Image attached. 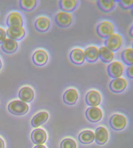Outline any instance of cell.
<instances>
[{"mask_svg": "<svg viewBox=\"0 0 133 148\" xmlns=\"http://www.w3.org/2000/svg\"><path fill=\"white\" fill-rule=\"evenodd\" d=\"M8 108L9 111L15 115L25 114L29 110V106L26 103L18 100L11 102Z\"/></svg>", "mask_w": 133, "mask_h": 148, "instance_id": "obj_1", "label": "cell"}, {"mask_svg": "<svg viewBox=\"0 0 133 148\" xmlns=\"http://www.w3.org/2000/svg\"><path fill=\"white\" fill-rule=\"evenodd\" d=\"M97 33L102 38H107L114 34V25L108 21H104L97 27Z\"/></svg>", "mask_w": 133, "mask_h": 148, "instance_id": "obj_2", "label": "cell"}, {"mask_svg": "<svg viewBox=\"0 0 133 148\" xmlns=\"http://www.w3.org/2000/svg\"><path fill=\"white\" fill-rule=\"evenodd\" d=\"M110 125L113 130L121 131L124 129L127 125L128 120L124 115L121 114H113L110 119Z\"/></svg>", "mask_w": 133, "mask_h": 148, "instance_id": "obj_3", "label": "cell"}, {"mask_svg": "<svg viewBox=\"0 0 133 148\" xmlns=\"http://www.w3.org/2000/svg\"><path fill=\"white\" fill-rule=\"evenodd\" d=\"M123 43V39L119 34H113L107 38L105 41V46L112 51H117L121 47Z\"/></svg>", "mask_w": 133, "mask_h": 148, "instance_id": "obj_4", "label": "cell"}, {"mask_svg": "<svg viewBox=\"0 0 133 148\" xmlns=\"http://www.w3.org/2000/svg\"><path fill=\"white\" fill-rule=\"evenodd\" d=\"M57 24L60 27L70 26L72 22V15L69 12L61 11L58 12L55 17Z\"/></svg>", "mask_w": 133, "mask_h": 148, "instance_id": "obj_5", "label": "cell"}, {"mask_svg": "<svg viewBox=\"0 0 133 148\" xmlns=\"http://www.w3.org/2000/svg\"><path fill=\"white\" fill-rule=\"evenodd\" d=\"M108 75L113 78H120L124 72V66L119 61H114L111 64H110L108 68Z\"/></svg>", "mask_w": 133, "mask_h": 148, "instance_id": "obj_6", "label": "cell"}, {"mask_svg": "<svg viewBox=\"0 0 133 148\" xmlns=\"http://www.w3.org/2000/svg\"><path fill=\"white\" fill-rule=\"evenodd\" d=\"M25 31L22 26L9 27L6 31V35L10 39L15 41L22 40L25 36Z\"/></svg>", "mask_w": 133, "mask_h": 148, "instance_id": "obj_7", "label": "cell"}, {"mask_svg": "<svg viewBox=\"0 0 133 148\" xmlns=\"http://www.w3.org/2000/svg\"><path fill=\"white\" fill-rule=\"evenodd\" d=\"M128 86V81L124 78H120L113 79L110 83L109 87L111 90L114 93H121Z\"/></svg>", "mask_w": 133, "mask_h": 148, "instance_id": "obj_8", "label": "cell"}, {"mask_svg": "<svg viewBox=\"0 0 133 148\" xmlns=\"http://www.w3.org/2000/svg\"><path fill=\"white\" fill-rule=\"evenodd\" d=\"M101 101V94L98 91L95 90L89 91L86 95V102L87 104L91 107H97L100 104Z\"/></svg>", "mask_w": 133, "mask_h": 148, "instance_id": "obj_9", "label": "cell"}, {"mask_svg": "<svg viewBox=\"0 0 133 148\" xmlns=\"http://www.w3.org/2000/svg\"><path fill=\"white\" fill-rule=\"evenodd\" d=\"M86 115L89 121L96 123L102 118L103 112L102 109L98 107H91L86 110Z\"/></svg>", "mask_w": 133, "mask_h": 148, "instance_id": "obj_10", "label": "cell"}, {"mask_svg": "<svg viewBox=\"0 0 133 148\" xmlns=\"http://www.w3.org/2000/svg\"><path fill=\"white\" fill-rule=\"evenodd\" d=\"M70 59L74 64L80 65L83 64L84 60H86L84 51L79 48L74 49L70 53Z\"/></svg>", "mask_w": 133, "mask_h": 148, "instance_id": "obj_11", "label": "cell"}, {"mask_svg": "<svg viewBox=\"0 0 133 148\" xmlns=\"http://www.w3.org/2000/svg\"><path fill=\"white\" fill-rule=\"evenodd\" d=\"M95 139L99 145L105 144L108 139V132L105 127H100L95 131Z\"/></svg>", "mask_w": 133, "mask_h": 148, "instance_id": "obj_12", "label": "cell"}, {"mask_svg": "<svg viewBox=\"0 0 133 148\" xmlns=\"http://www.w3.org/2000/svg\"><path fill=\"white\" fill-rule=\"evenodd\" d=\"M48 59V55L45 50L40 49L37 50L32 56V60L36 66H42L46 64Z\"/></svg>", "mask_w": 133, "mask_h": 148, "instance_id": "obj_13", "label": "cell"}, {"mask_svg": "<svg viewBox=\"0 0 133 148\" xmlns=\"http://www.w3.org/2000/svg\"><path fill=\"white\" fill-rule=\"evenodd\" d=\"M85 58L88 62H95L98 60L100 55L99 49L96 46H89L87 47L85 51Z\"/></svg>", "mask_w": 133, "mask_h": 148, "instance_id": "obj_14", "label": "cell"}, {"mask_svg": "<svg viewBox=\"0 0 133 148\" xmlns=\"http://www.w3.org/2000/svg\"><path fill=\"white\" fill-rule=\"evenodd\" d=\"M46 133L43 129L36 128L32 132L31 139L32 142L38 145H42L46 140Z\"/></svg>", "mask_w": 133, "mask_h": 148, "instance_id": "obj_15", "label": "cell"}, {"mask_svg": "<svg viewBox=\"0 0 133 148\" xmlns=\"http://www.w3.org/2000/svg\"><path fill=\"white\" fill-rule=\"evenodd\" d=\"M6 23L8 27L22 26L23 19H22L21 14L17 12H11L8 16Z\"/></svg>", "mask_w": 133, "mask_h": 148, "instance_id": "obj_16", "label": "cell"}, {"mask_svg": "<svg viewBox=\"0 0 133 148\" xmlns=\"http://www.w3.org/2000/svg\"><path fill=\"white\" fill-rule=\"evenodd\" d=\"M78 92L77 90L74 88H70L64 93L63 96V102L67 104L73 105L76 104L78 99Z\"/></svg>", "mask_w": 133, "mask_h": 148, "instance_id": "obj_17", "label": "cell"}, {"mask_svg": "<svg viewBox=\"0 0 133 148\" xmlns=\"http://www.w3.org/2000/svg\"><path fill=\"white\" fill-rule=\"evenodd\" d=\"M50 27V20L45 16L39 17L35 22V28L38 31L43 33L47 31Z\"/></svg>", "mask_w": 133, "mask_h": 148, "instance_id": "obj_18", "label": "cell"}, {"mask_svg": "<svg viewBox=\"0 0 133 148\" xmlns=\"http://www.w3.org/2000/svg\"><path fill=\"white\" fill-rule=\"evenodd\" d=\"M99 57L102 62L105 63H110L114 59V52L106 46H103L100 49Z\"/></svg>", "mask_w": 133, "mask_h": 148, "instance_id": "obj_19", "label": "cell"}, {"mask_svg": "<svg viewBox=\"0 0 133 148\" xmlns=\"http://www.w3.org/2000/svg\"><path fill=\"white\" fill-rule=\"evenodd\" d=\"M19 98L22 101L24 102H30L34 99V93L33 90H32L29 86H25L21 88L19 92Z\"/></svg>", "mask_w": 133, "mask_h": 148, "instance_id": "obj_20", "label": "cell"}, {"mask_svg": "<svg viewBox=\"0 0 133 148\" xmlns=\"http://www.w3.org/2000/svg\"><path fill=\"white\" fill-rule=\"evenodd\" d=\"M18 47L17 41L10 38H6L1 44L2 50L6 53H12L17 50Z\"/></svg>", "mask_w": 133, "mask_h": 148, "instance_id": "obj_21", "label": "cell"}, {"mask_svg": "<svg viewBox=\"0 0 133 148\" xmlns=\"http://www.w3.org/2000/svg\"><path fill=\"white\" fill-rule=\"evenodd\" d=\"M48 118V114L46 112H40L38 113L36 115H35L32 119L31 123L32 127H38L40 125L43 124L44 122H46Z\"/></svg>", "mask_w": 133, "mask_h": 148, "instance_id": "obj_22", "label": "cell"}, {"mask_svg": "<svg viewBox=\"0 0 133 148\" xmlns=\"http://www.w3.org/2000/svg\"><path fill=\"white\" fill-rule=\"evenodd\" d=\"M77 2L76 0H61L60 1V7L63 12H72L76 9Z\"/></svg>", "mask_w": 133, "mask_h": 148, "instance_id": "obj_23", "label": "cell"}, {"mask_svg": "<svg viewBox=\"0 0 133 148\" xmlns=\"http://www.w3.org/2000/svg\"><path fill=\"white\" fill-rule=\"evenodd\" d=\"M79 140L83 144H90L95 140V134L91 130H84L79 135Z\"/></svg>", "mask_w": 133, "mask_h": 148, "instance_id": "obj_24", "label": "cell"}, {"mask_svg": "<svg viewBox=\"0 0 133 148\" xmlns=\"http://www.w3.org/2000/svg\"><path fill=\"white\" fill-rule=\"evenodd\" d=\"M116 1L113 0H99L97 1L98 8L105 12L112 11L115 5Z\"/></svg>", "mask_w": 133, "mask_h": 148, "instance_id": "obj_25", "label": "cell"}, {"mask_svg": "<svg viewBox=\"0 0 133 148\" xmlns=\"http://www.w3.org/2000/svg\"><path fill=\"white\" fill-rule=\"evenodd\" d=\"M121 58L126 65L131 66L133 65V49L128 48L122 51Z\"/></svg>", "mask_w": 133, "mask_h": 148, "instance_id": "obj_26", "label": "cell"}, {"mask_svg": "<svg viewBox=\"0 0 133 148\" xmlns=\"http://www.w3.org/2000/svg\"><path fill=\"white\" fill-rule=\"evenodd\" d=\"M37 1L35 0H22L20 1V7L25 11H32L36 6Z\"/></svg>", "mask_w": 133, "mask_h": 148, "instance_id": "obj_27", "label": "cell"}, {"mask_svg": "<svg viewBox=\"0 0 133 148\" xmlns=\"http://www.w3.org/2000/svg\"><path fill=\"white\" fill-rule=\"evenodd\" d=\"M61 148H76V143L72 139L67 138L61 141L60 144Z\"/></svg>", "mask_w": 133, "mask_h": 148, "instance_id": "obj_28", "label": "cell"}, {"mask_svg": "<svg viewBox=\"0 0 133 148\" xmlns=\"http://www.w3.org/2000/svg\"><path fill=\"white\" fill-rule=\"evenodd\" d=\"M119 3V6L124 10H128L133 8V0H121L116 1Z\"/></svg>", "mask_w": 133, "mask_h": 148, "instance_id": "obj_29", "label": "cell"}, {"mask_svg": "<svg viewBox=\"0 0 133 148\" xmlns=\"http://www.w3.org/2000/svg\"><path fill=\"white\" fill-rule=\"evenodd\" d=\"M6 39V32L2 27H0V44H2Z\"/></svg>", "mask_w": 133, "mask_h": 148, "instance_id": "obj_30", "label": "cell"}, {"mask_svg": "<svg viewBox=\"0 0 133 148\" xmlns=\"http://www.w3.org/2000/svg\"><path fill=\"white\" fill-rule=\"evenodd\" d=\"M126 74L129 78L133 79V65L129 66L126 70Z\"/></svg>", "mask_w": 133, "mask_h": 148, "instance_id": "obj_31", "label": "cell"}, {"mask_svg": "<svg viewBox=\"0 0 133 148\" xmlns=\"http://www.w3.org/2000/svg\"><path fill=\"white\" fill-rule=\"evenodd\" d=\"M0 148H5V143L1 138H0Z\"/></svg>", "mask_w": 133, "mask_h": 148, "instance_id": "obj_32", "label": "cell"}, {"mask_svg": "<svg viewBox=\"0 0 133 148\" xmlns=\"http://www.w3.org/2000/svg\"><path fill=\"white\" fill-rule=\"evenodd\" d=\"M129 35H130L131 36L133 37V25L131 27L130 30H129Z\"/></svg>", "mask_w": 133, "mask_h": 148, "instance_id": "obj_33", "label": "cell"}, {"mask_svg": "<svg viewBox=\"0 0 133 148\" xmlns=\"http://www.w3.org/2000/svg\"><path fill=\"white\" fill-rule=\"evenodd\" d=\"M34 148H46V147H45V146H44L43 145H38L35 147H34Z\"/></svg>", "mask_w": 133, "mask_h": 148, "instance_id": "obj_34", "label": "cell"}, {"mask_svg": "<svg viewBox=\"0 0 133 148\" xmlns=\"http://www.w3.org/2000/svg\"><path fill=\"white\" fill-rule=\"evenodd\" d=\"M1 66H2V64H1V59H0V69H1Z\"/></svg>", "mask_w": 133, "mask_h": 148, "instance_id": "obj_35", "label": "cell"}, {"mask_svg": "<svg viewBox=\"0 0 133 148\" xmlns=\"http://www.w3.org/2000/svg\"><path fill=\"white\" fill-rule=\"evenodd\" d=\"M132 15L133 16V8H132Z\"/></svg>", "mask_w": 133, "mask_h": 148, "instance_id": "obj_36", "label": "cell"}, {"mask_svg": "<svg viewBox=\"0 0 133 148\" xmlns=\"http://www.w3.org/2000/svg\"><path fill=\"white\" fill-rule=\"evenodd\" d=\"M132 49H133V43H132Z\"/></svg>", "mask_w": 133, "mask_h": 148, "instance_id": "obj_37", "label": "cell"}]
</instances>
